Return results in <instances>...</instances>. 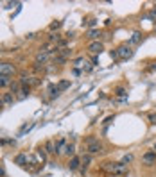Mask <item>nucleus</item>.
<instances>
[{"label": "nucleus", "instance_id": "obj_1", "mask_svg": "<svg viewBox=\"0 0 156 177\" xmlns=\"http://www.w3.org/2000/svg\"><path fill=\"white\" fill-rule=\"evenodd\" d=\"M117 52H119V59H129V57H133V54H135V50L131 49L128 43L120 45V47L117 49Z\"/></svg>", "mask_w": 156, "mask_h": 177}, {"label": "nucleus", "instance_id": "obj_2", "mask_svg": "<svg viewBox=\"0 0 156 177\" xmlns=\"http://www.w3.org/2000/svg\"><path fill=\"white\" fill-rule=\"evenodd\" d=\"M16 73V68H14L13 63H6V61H2L0 63V75H14Z\"/></svg>", "mask_w": 156, "mask_h": 177}, {"label": "nucleus", "instance_id": "obj_3", "mask_svg": "<svg viewBox=\"0 0 156 177\" xmlns=\"http://www.w3.org/2000/svg\"><path fill=\"white\" fill-rule=\"evenodd\" d=\"M104 150V145L100 142H95L92 143V145H86V154H90V156H93V154H100Z\"/></svg>", "mask_w": 156, "mask_h": 177}, {"label": "nucleus", "instance_id": "obj_4", "mask_svg": "<svg viewBox=\"0 0 156 177\" xmlns=\"http://www.w3.org/2000/svg\"><path fill=\"white\" fill-rule=\"evenodd\" d=\"M88 50H90V54L97 56V54H100V52L104 50V45H102L100 41H92L90 45H88Z\"/></svg>", "mask_w": 156, "mask_h": 177}, {"label": "nucleus", "instance_id": "obj_5", "mask_svg": "<svg viewBox=\"0 0 156 177\" xmlns=\"http://www.w3.org/2000/svg\"><path fill=\"white\" fill-rule=\"evenodd\" d=\"M142 163L144 165H154L156 163V152L154 150H149L142 156Z\"/></svg>", "mask_w": 156, "mask_h": 177}, {"label": "nucleus", "instance_id": "obj_6", "mask_svg": "<svg viewBox=\"0 0 156 177\" xmlns=\"http://www.w3.org/2000/svg\"><path fill=\"white\" fill-rule=\"evenodd\" d=\"M49 57H50V50H41V52H38V56H36V64L47 63Z\"/></svg>", "mask_w": 156, "mask_h": 177}, {"label": "nucleus", "instance_id": "obj_7", "mask_svg": "<svg viewBox=\"0 0 156 177\" xmlns=\"http://www.w3.org/2000/svg\"><path fill=\"white\" fill-rule=\"evenodd\" d=\"M79 165H81V157L79 156H74L70 157V161H68V168H70L72 172H76L79 168Z\"/></svg>", "mask_w": 156, "mask_h": 177}, {"label": "nucleus", "instance_id": "obj_8", "mask_svg": "<svg viewBox=\"0 0 156 177\" xmlns=\"http://www.w3.org/2000/svg\"><path fill=\"white\" fill-rule=\"evenodd\" d=\"M2 102H4V106H11V104L14 102V95L11 91L4 93V95H2Z\"/></svg>", "mask_w": 156, "mask_h": 177}, {"label": "nucleus", "instance_id": "obj_9", "mask_svg": "<svg viewBox=\"0 0 156 177\" xmlns=\"http://www.w3.org/2000/svg\"><path fill=\"white\" fill-rule=\"evenodd\" d=\"M11 82H13V79L9 75H0V88H7V86H11Z\"/></svg>", "mask_w": 156, "mask_h": 177}, {"label": "nucleus", "instance_id": "obj_10", "mask_svg": "<svg viewBox=\"0 0 156 177\" xmlns=\"http://www.w3.org/2000/svg\"><path fill=\"white\" fill-rule=\"evenodd\" d=\"M63 154L65 156H68V157H74L76 156V149H74V145L72 143H66V147H65V150H63Z\"/></svg>", "mask_w": 156, "mask_h": 177}, {"label": "nucleus", "instance_id": "obj_11", "mask_svg": "<svg viewBox=\"0 0 156 177\" xmlns=\"http://www.w3.org/2000/svg\"><path fill=\"white\" fill-rule=\"evenodd\" d=\"M49 97L50 99H57V97H59V95H61V91H59V88H57V86H50L49 88Z\"/></svg>", "mask_w": 156, "mask_h": 177}, {"label": "nucleus", "instance_id": "obj_12", "mask_svg": "<svg viewBox=\"0 0 156 177\" xmlns=\"http://www.w3.org/2000/svg\"><path fill=\"white\" fill-rule=\"evenodd\" d=\"M14 163L20 165V166H23V165L27 163V154H18V156L14 157Z\"/></svg>", "mask_w": 156, "mask_h": 177}, {"label": "nucleus", "instance_id": "obj_13", "mask_svg": "<svg viewBox=\"0 0 156 177\" xmlns=\"http://www.w3.org/2000/svg\"><path fill=\"white\" fill-rule=\"evenodd\" d=\"M142 41V34H140V32H135V34L131 36V40H129V47H131V45H136V43H140Z\"/></svg>", "mask_w": 156, "mask_h": 177}, {"label": "nucleus", "instance_id": "obj_14", "mask_svg": "<svg viewBox=\"0 0 156 177\" xmlns=\"http://www.w3.org/2000/svg\"><path fill=\"white\" fill-rule=\"evenodd\" d=\"M99 36H100L99 29H92V30H88V38H90V40H97Z\"/></svg>", "mask_w": 156, "mask_h": 177}, {"label": "nucleus", "instance_id": "obj_15", "mask_svg": "<svg viewBox=\"0 0 156 177\" xmlns=\"http://www.w3.org/2000/svg\"><path fill=\"white\" fill-rule=\"evenodd\" d=\"M57 88H59V91H65V90H68V88H70V81H61V82L57 84Z\"/></svg>", "mask_w": 156, "mask_h": 177}, {"label": "nucleus", "instance_id": "obj_16", "mask_svg": "<svg viewBox=\"0 0 156 177\" xmlns=\"http://www.w3.org/2000/svg\"><path fill=\"white\" fill-rule=\"evenodd\" d=\"M45 149H47V152H49V154H56V147H54V143H52V142L45 143Z\"/></svg>", "mask_w": 156, "mask_h": 177}, {"label": "nucleus", "instance_id": "obj_17", "mask_svg": "<svg viewBox=\"0 0 156 177\" xmlns=\"http://www.w3.org/2000/svg\"><path fill=\"white\" fill-rule=\"evenodd\" d=\"M131 161H133V154H126V156L122 157V161H120V163H122V165H126V166H128V165L131 163Z\"/></svg>", "mask_w": 156, "mask_h": 177}, {"label": "nucleus", "instance_id": "obj_18", "mask_svg": "<svg viewBox=\"0 0 156 177\" xmlns=\"http://www.w3.org/2000/svg\"><path fill=\"white\" fill-rule=\"evenodd\" d=\"M95 142H99V140H97V138H95V136H88V138H86V140H85V147H86V145H92V143H95Z\"/></svg>", "mask_w": 156, "mask_h": 177}, {"label": "nucleus", "instance_id": "obj_19", "mask_svg": "<svg viewBox=\"0 0 156 177\" xmlns=\"http://www.w3.org/2000/svg\"><path fill=\"white\" fill-rule=\"evenodd\" d=\"M115 95H119V97H122V99H124V97H126L128 93H126V90H124V88H117V91H115Z\"/></svg>", "mask_w": 156, "mask_h": 177}, {"label": "nucleus", "instance_id": "obj_20", "mask_svg": "<svg viewBox=\"0 0 156 177\" xmlns=\"http://www.w3.org/2000/svg\"><path fill=\"white\" fill-rule=\"evenodd\" d=\"M65 61H66V57H65V56H57V57H54V63H57V64H63Z\"/></svg>", "mask_w": 156, "mask_h": 177}, {"label": "nucleus", "instance_id": "obj_21", "mask_svg": "<svg viewBox=\"0 0 156 177\" xmlns=\"http://www.w3.org/2000/svg\"><path fill=\"white\" fill-rule=\"evenodd\" d=\"M59 27H61V21H54V23H50V30H57Z\"/></svg>", "mask_w": 156, "mask_h": 177}, {"label": "nucleus", "instance_id": "obj_22", "mask_svg": "<svg viewBox=\"0 0 156 177\" xmlns=\"http://www.w3.org/2000/svg\"><path fill=\"white\" fill-rule=\"evenodd\" d=\"M83 70H85V72H92V64L88 63L86 59H85V64H83Z\"/></svg>", "mask_w": 156, "mask_h": 177}, {"label": "nucleus", "instance_id": "obj_23", "mask_svg": "<svg viewBox=\"0 0 156 177\" xmlns=\"http://www.w3.org/2000/svg\"><path fill=\"white\" fill-rule=\"evenodd\" d=\"M110 56H111V59H119V52H117V50H111Z\"/></svg>", "mask_w": 156, "mask_h": 177}, {"label": "nucleus", "instance_id": "obj_24", "mask_svg": "<svg viewBox=\"0 0 156 177\" xmlns=\"http://www.w3.org/2000/svg\"><path fill=\"white\" fill-rule=\"evenodd\" d=\"M50 41H59V34H50Z\"/></svg>", "mask_w": 156, "mask_h": 177}, {"label": "nucleus", "instance_id": "obj_25", "mask_svg": "<svg viewBox=\"0 0 156 177\" xmlns=\"http://www.w3.org/2000/svg\"><path fill=\"white\" fill-rule=\"evenodd\" d=\"M149 18L156 20V9H151V11H149Z\"/></svg>", "mask_w": 156, "mask_h": 177}, {"label": "nucleus", "instance_id": "obj_26", "mask_svg": "<svg viewBox=\"0 0 156 177\" xmlns=\"http://www.w3.org/2000/svg\"><path fill=\"white\" fill-rule=\"evenodd\" d=\"M149 122H151V123H156V113L149 114Z\"/></svg>", "mask_w": 156, "mask_h": 177}, {"label": "nucleus", "instance_id": "obj_27", "mask_svg": "<svg viewBox=\"0 0 156 177\" xmlns=\"http://www.w3.org/2000/svg\"><path fill=\"white\" fill-rule=\"evenodd\" d=\"M38 154H40V156H41V159H43V161H45V159H47V154H45V152H43V149H40V152H38Z\"/></svg>", "mask_w": 156, "mask_h": 177}, {"label": "nucleus", "instance_id": "obj_28", "mask_svg": "<svg viewBox=\"0 0 156 177\" xmlns=\"http://www.w3.org/2000/svg\"><path fill=\"white\" fill-rule=\"evenodd\" d=\"M111 122H113V116H108L106 120H104V123H111Z\"/></svg>", "mask_w": 156, "mask_h": 177}, {"label": "nucleus", "instance_id": "obj_29", "mask_svg": "<svg viewBox=\"0 0 156 177\" xmlns=\"http://www.w3.org/2000/svg\"><path fill=\"white\" fill-rule=\"evenodd\" d=\"M92 63H93V64H97V63H99V59H97V56H93V57H92Z\"/></svg>", "mask_w": 156, "mask_h": 177}, {"label": "nucleus", "instance_id": "obj_30", "mask_svg": "<svg viewBox=\"0 0 156 177\" xmlns=\"http://www.w3.org/2000/svg\"><path fill=\"white\" fill-rule=\"evenodd\" d=\"M2 106H4V102H2V99H0V107H2Z\"/></svg>", "mask_w": 156, "mask_h": 177}, {"label": "nucleus", "instance_id": "obj_31", "mask_svg": "<svg viewBox=\"0 0 156 177\" xmlns=\"http://www.w3.org/2000/svg\"><path fill=\"white\" fill-rule=\"evenodd\" d=\"M153 150H154V152H156V143H154V147H153Z\"/></svg>", "mask_w": 156, "mask_h": 177}]
</instances>
